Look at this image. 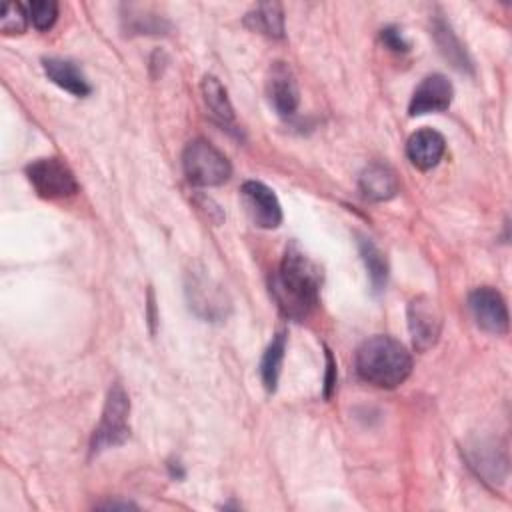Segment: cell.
Here are the masks:
<instances>
[{"label": "cell", "mask_w": 512, "mask_h": 512, "mask_svg": "<svg viewBox=\"0 0 512 512\" xmlns=\"http://www.w3.org/2000/svg\"><path fill=\"white\" fill-rule=\"evenodd\" d=\"M320 268L290 242L278 270L270 276V294L286 318L304 320L318 304Z\"/></svg>", "instance_id": "obj_1"}, {"label": "cell", "mask_w": 512, "mask_h": 512, "mask_svg": "<svg viewBox=\"0 0 512 512\" xmlns=\"http://www.w3.org/2000/svg\"><path fill=\"white\" fill-rule=\"evenodd\" d=\"M358 376L378 388H396L412 372V356L390 336H372L356 352Z\"/></svg>", "instance_id": "obj_2"}, {"label": "cell", "mask_w": 512, "mask_h": 512, "mask_svg": "<svg viewBox=\"0 0 512 512\" xmlns=\"http://www.w3.org/2000/svg\"><path fill=\"white\" fill-rule=\"evenodd\" d=\"M182 168L188 182L194 186H220L232 174L228 158L202 138L186 144L182 152Z\"/></svg>", "instance_id": "obj_3"}, {"label": "cell", "mask_w": 512, "mask_h": 512, "mask_svg": "<svg viewBox=\"0 0 512 512\" xmlns=\"http://www.w3.org/2000/svg\"><path fill=\"white\" fill-rule=\"evenodd\" d=\"M128 414H130L128 394L122 388V384L114 382L108 390L100 424L96 426L92 440H90L92 454H98L108 448H116L128 440V436H130Z\"/></svg>", "instance_id": "obj_4"}, {"label": "cell", "mask_w": 512, "mask_h": 512, "mask_svg": "<svg viewBox=\"0 0 512 512\" xmlns=\"http://www.w3.org/2000/svg\"><path fill=\"white\" fill-rule=\"evenodd\" d=\"M186 298L190 310L206 322H222L230 312V300L222 286L204 270H190L186 276Z\"/></svg>", "instance_id": "obj_5"}, {"label": "cell", "mask_w": 512, "mask_h": 512, "mask_svg": "<svg viewBox=\"0 0 512 512\" xmlns=\"http://www.w3.org/2000/svg\"><path fill=\"white\" fill-rule=\"evenodd\" d=\"M26 176L38 196L46 200L70 198L78 192L72 170L60 158H38L26 168Z\"/></svg>", "instance_id": "obj_6"}, {"label": "cell", "mask_w": 512, "mask_h": 512, "mask_svg": "<svg viewBox=\"0 0 512 512\" xmlns=\"http://www.w3.org/2000/svg\"><path fill=\"white\" fill-rule=\"evenodd\" d=\"M468 308L484 332L506 334L508 332V308L502 294L490 286H480L468 294Z\"/></svg>", "instance_id": "obj_7"}, {"label": "cell", "mask_w": 512, "mask_h": 512, "mask_svg": "<svg viewBox=\"0 0 512 512\" xmlns=\"http://www.w3.org/2000/svg\"><path fill=\"white\" fill-rule=\"evenodd\" d=\"M408 330L418 352H424L436 344L442 330V314L434 300L428 296H416L410 300Z\"/></svg>", "instance_id": "obj_8"}, {"label": "cell", "mask_w": 512, "mask_h": 512, "mask_svg": "<svg viewBox=\"0 0 512 512\" xmlns=\"http://www.w3.org/2000/svg\"><path fill=\"white\" fill-rule=\"evenodd\" d=\"M242 204L246 208V214L258 228H278L282 222V208L276 198V194L262 182L246 180L240 188Z\"/></svg>", "instance_id": "obj_9"}, {"label": "cell", "mask_w": 512, "mask_h": 512, "mask_svg": "<svg viewBox=\"0 0 512 512\" xmlns=\"http://www.w3.org/2000/svg\"><path fill=\"white\" fill-rule=\"evenodd\" d=\"M452 96H454L452 82L442 74H430L414 90L408 104V114L422 116L430 112H444L450 108Z\"/></svg>", "instance_id": "obj_10"}, {"label": "cell", "mask_w": 512, "mask_h": 512, "mask_svg": "<svg viewBox=\"0 0 512 512\" xmlns=\"http://www.w3.org/2000/svg\"><path fill=\"white\" fill-rule=\"evenodd\" d=\"M466 458L470 466L476 470L480 478L492 484L504 482L508 474V458L506 450L498 446V442L482 438L466 446Z\"/></svg>", "instance_id": "obj_11"}, {"label": "cell", "mask_w": 512, "mask_h": 512, "mask_svg": "<svg viewBox=\"0 0 512 512\" xmlns=\"http://www.w3.org/2000/svg\"><path fill=\"white\" fill-rule=\"evenodd\" d=\"M266 92L270 98L272 108L288 118L296 112L298 102H300V92H298V84L296 78L290 70V66H286L284 62H274L268 74V82H266Z\"/></svg>", "instance_id": "obj_12"}, {"label": "cell", "mask_w": 512, "mask_h": 512, "mask_svg": "<svg viewBox=\"0 0 512 512\" xmlns=\"http://www.w3.org/2000/svg\"><path fill=\"white\" fill-rule=\"evenodd\" d=\"M446 150L444 136L432 128H420L416 130L408 142H406V154L408 160L420 168V170H430L434 168Z\"/></svg>", "instance_id": "obj_13"}, {"label": "cell", "mask_w": 512, "mask_h": 512, "mask_svg": "<svg viewBox=\"0 0 512 512\" xmlns=\"http://www.w3.org/2000/svg\"><path fill=\"white\" fill-rule=\"evenodd\" d=\"M358 186L364 198L374 202H384L396 196L398 192V178L394 170L386 164H370L360 172Z\"/></svg>", "instance_id": "obj_14"}, {"label": "cell", "mask_w": 512, "mask_h": 512, "mask_svg": "<svg viewBox=\"0 0 512 512\" xmlns=\"http://www.w3.org/2000/svg\"><path fill=\"white\" fill-rule=\"evenodd\" d=\"M42 66L48 80H52L58 88L74 96H88L92 92L90 82L74 62L62 58H44Z\"/></svg>", "instance_id": "obj_15"}, {"label": "cell", "mask_w": 512, "mask_h": 512, "mask_svg": "<svg viewBox=\"0 0 512 512\" xmlns=\"http://www.w3.org/2000/svg\"><path fill=\"white\" fill-rule=\"evenodd\" d=\"M434 30V38L436 44L442 52V56L460 72H468L472 74V60L468 58V52L464 50L462 42L458 40V36L452 32V28L448 26V22H444L442 18H436L432 24Z\"/></svg>", "instance_id": "obj_16"}, {"label": "cell", "mask_w": 512, "mask_h": 512, "mask_svg": "<svg viewBox=\"0 0 512 512\" xmlns=\"http://www.w3.org/2000/svg\"><path fill=\"white\" fill-rule=\"evenodd\" d=\"M246 26L270 38L284 36V10L278 2H264L250 10L244 18Z\"/></svg>", "instance_id": "obj_17"}, {"label": "cell", "mask_w": 512, "mask_h": 512, "mask_svg": "<svg viewBox=\"0 0 512 512\" xmlns=\"http://www.w3.org/2000/svg\"><path fill=\"white\" fill-rule=\"evenodd\" d=\"M202 98H204V104L208 106L212 118L218 124H222V126L232 124L234 110H232V104L228 100L226 88L220 84L218 78H214V76H204L202 78Z\"/></svg>", "instance_id": "obj_18"}, {"label": "cell", "mask_w": 512, "mask_h": 512, "mask_svg": "<svg viewBox=\"0 0 512 512\" xmlns=\"http://www.w3.org/2000/svg\"><path fill=\"white\" fill-rule=\"evenodd\" d=\"M358 250H360L362 262H364V266L368 270L372 290L376 294L382 292L386 282H388V262H386V256L382 254V250L370 238H360L358 240Z\"/></svg>", "instance_id": "obj_19"}, {"label": "cell", "mask_w": 512, "mask_h": 512, "mask_svg": "<svg viewBox=\"0 0 512 512\" xmlns=\"http://www.w3.org/2000/svg\"><path fill=\"white\" fill-rule=\"evenodd\" d=\"M284 352H286V334L278 332L272 338V342L268 344V348L260 360V376H262V384L268 392H274L278 386Z\"/></svg>", "instance_id": "obj_20"}, {"label": "cell", "mask_w": 512, "mask_h": 512, "mask_svg": "<svg viewBox=\"0 0 512 512\" xmlns=\"http://www.w3.org/2000/svg\"><path fill=\"white\" fill-rule=\"evenodd\" d=\"M28 18L38 30H48L58 18V4L54 0H34L26 6Z\"/></svg>", "instance_id": "obj_21"}, {"label": "cell", "mask_w": 512, "mask_h": 512, "mask_svg": "<svg viewBox=\"0 0 512 512\" xmlns=\"http://www.w3.org/2000/svg\"><path fill=\"white\" fill-rule=\"evenodd\" d=\"M28 24V12L18 2L4 4L2 16H0V30L4 34H22Z\"/></svg>", "instance_id": "obj_22"}, {"label": "cell", "mask_w": 512, "mask_h": 512, "mask_svg": "<svg viewBox=\"0 0 512 512\" xmlns=\"http://www.w3.org/2000/svg\"><path fill=\"white\" fill-rule=\"evenodd\" d=\"M128 20V30L138 32V34H162L168 28V22L160 16H148V14H134L132 10H128V16H124Z\"/></svg>", "instance_id": "obj_23"}, {"label": "cell", "mask_w": 512, "mask_h": 512, "mask_svg": "<svg viewBox=\"0 0 512 512\" xmlns=\"http://www.w3.org/2000/svg\"><path fill=\"white\" fill-rule=\"evenodd\" d=\"M380 38H382V42H384L390 50H394V52H408V50H410V44L404 40L402 32H400L396 26H386V28H382Z\"/></svg>", "instance_id": "obj_24"}, {"label": "cell", "mask_w": 512, "mask_h": 512, "mask_svg": "<svg viewBox=\"0 0 512 512\" xmlns=\"http://www.w3.org/2000/svg\"><path fill=\"white\" fill-rule=\"evenodd\" d=\"M334 384H336V362H334L330 350L326 348V390H324L326 398H330Z\"/></svg>", "instance_id": "obj_25"}]
</instances>
